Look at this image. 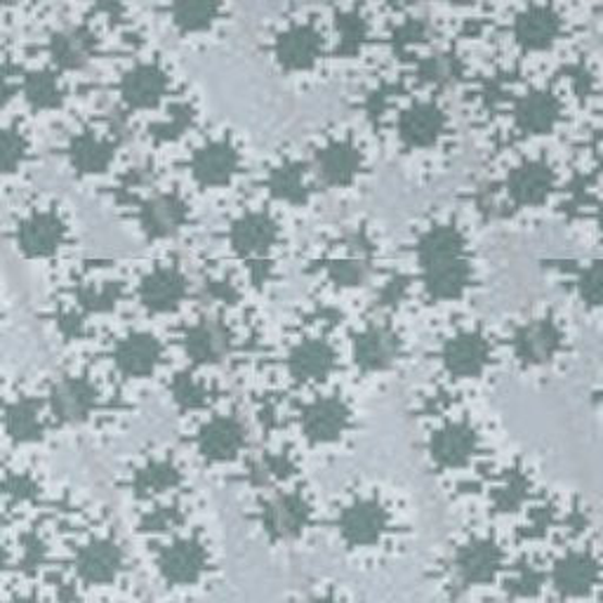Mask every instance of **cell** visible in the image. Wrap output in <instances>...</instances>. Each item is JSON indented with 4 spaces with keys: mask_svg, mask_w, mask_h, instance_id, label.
Listing matches in <instances>:
<instances>
[{
    "mask_svg": "<svg viewBox=\"0 0 603 603\" xmlns=\"http://www.w3.org/2000/svg\"><path fill=\"white\" fill-rule=\"evenodd\" d=\"M269 189L281 200H291V204H299L307 198V184L297 165L283 163L269 175Z\"/></svg>",
    "mask_w": 603,
    "mask_h": 603,
    "instance_id": "obj_20",
    "label": "cell"
},
{
    "mask_svg": "<svg viewBox=\"0 0 603 603\" xmlns=\"http://www.w3.org/2000/svg\"><path fill=\"white\" fill-rule=\"evenodd\" d=\"M479 356H481V344L477 337H459L451 347V361H455V366L477 364Z\"/></svg>",
    "mask_w": 603,
    "mask_h": 603,
    "instance_id": "obj_26",
    "label": "cell"
},
{
    "mask_svg": "<svg viewBox=\"0 0 603 603\" xmlns=\"http://www.w3.org/2000/svg\"><path fill=\"white\" fill-rule=\"evenodd\" d=\"M194 177L206 186L226 184L238 170V153L226 141H212L194 156Z\"/></svg>",
    "mask_w": 603,
    "mask_h": 603,
    "instance_id": "obj_8",
    "label": "cell"
},
{
    "mask_svg": "<svg viewBox=\"0 0 603 603\" xmlns=\"http://www.w3.org/2000/svg\"><path fill=\"white\" fill-rule=\"evenodd\" d=\"M573 283H576L578 302H584V307L590 309H603V260L584 262L573 276Z\"/></svg>",
    "mask_w": 603,
    "mask_h": 603,
    "instance_id": "obj_19",
    "label": "cell"
},
{
    "mask_svg": "<svg viewBox=\"0 0 603 603\" xmlns=\"http://www.w3.org/2000/svg\"><path fill=\"white\" fill-rule=\"evenodd\" d=\"M186 218H189V210H186L184 200L170 194L151 198L139 212L141 226H145V232L153 238L177 236Z\"/></svg>",
    "mask_w": 603,
    "mask_h": 603,
    "instance_id": "obj_5",
    "label": "cell"
},
{
    "mask_svg": "<svg viewBox=\"0 0 603 603\" xmlns=\"http://www.w3.org/2000/svg\"><path fill=\"white\" fill-rule=\"evenodd\" d=\"M554 192V170L547 163L530 161L509 177V198L521 208L542 206Z\"/></svg>",
    "mask_w": 603,
    "mask_h": 603,
    "instance_id": "obj_3",
    "label": "cell"
},
{
    "mask_svg": "<svg viewBox=\"0 0 603 603\" xmlns=\"http://www.w3.org/2000/svg\"><path fill=\"white\" fill-rule=\"evenodd\" d=\"M165 85H168V78L163 74V69L156 64H145V66H137L123 78L121 95L131 107L145 109L156 104L158 99L165 95Z\"/></svg>",
    "mask_w": 603,
    "mask_h": 603,
    "instance_id": "obj_12",
    "label": "cell"
},
{
    "mask_svg": "<svg viewBox=\"0 0 603 603\" xmlns=\"http://www.w3.org/2000/svg\"><path fill=\"white\" fill-rule=\"evenodd\" d=\"M446 133V116L436 107H413L398 123V135L413 149L432 147Z\"/></svg>",
    "mask_w": 603,
    "mask_h": 603,
    "instance_id": "obj_7",
    "label": "cell"
},
{
    "mask_svg": "<svg viewBox=\"0 0 603 603\" xmlns=\"http://www.w3.org/2000/svg\"><path fill=\"white\" fill-rule=\"evenodd\" d=\"M319 52L321 38L309 26H295L291 32H285L276 42L279 62L291 71L313 66L316 60H319Z\"/></svg>",
    "mask_w": 603,
    "mask_h": 603,
    "instance_id": "obj_10",
    "label": "cell"
},
{
    "mask_svg": "<svg viewBox=\"0 0 603 603\" xmlns=\"http://www.w3.org/2000/svg\"><path fill=\"white\" fill-rule=\"evenodd\" d=\"M153 356H156V344L145 337V335H137V337H131L127 342H123V347L119 352V358L125 370H145L153 364Z\"/></svg>",
    "mask_w": 603,
    "mask_h": 603,
    "instance_id": "obj_24",
    "label": "cell"
},
{
    "mask_svg": "<svg viewBox=\"0 0 603 603\" xmlns=\"http://www.w3.org/2000/svg\"><path fill=\"white\" fill-rule=\"evenodd\" d=\"M404 3H418V0H404Z\"/></svg>",
    "mask_w": 603,
    "mask_h": 603,
    "instance_id": "obj_30",
    "label": "cell"
},
{
    "mask_svg": "<svg viewBox=\"0 0 603 603\" xmlns=\"http://www.w3.org/2000/svg\"><path fill=\"white\" fill-rule=\"evenodd\" d=\"M24 93H26L28 102L40 109H50L54 104H60V99H62V93H60V88H57V83L50 74L28 76L24 81Z\"/></svg>",
    "mask_w": 603,
    "mask_h": 603,
    "instance_id": "obj_23",
    "label": "cell"
},
{
    "mask_svg": "<svg viewBox=\"0 0 603 603\" xmlns=\"http://www.w3.org/2000/svg\"><path fill=\"white\" fill-rule=\"evenodd\" d=\"M229 335L222 323L204 321L189 333V352L198 361H218L226 354Z\"/></svg>",
    "mask_w": 603,
    "mask_h": 603,
    "instance_id": "obj_16",
    "label": "cell"
},
{
    "mask_svg": "<svg viewBox=\"0 0 603 603\" xmlns=\"http://www.w3.org/2000/svg\"><path fill=\"white\" fill-rule=\"evenodd\" d=\"M316 168H319V175L328 186L344 189V186L354 184L358 172H361V153L349 141H333V145L321 149L319 158H316Z\"/></svg>",
    "mask_w": 603,
    "mask_h": 603,
    "instance_id": "obj_6",
    "label": "cell"
},
{
    "mask_svg": "<svg viewBox=\"0 0 603 603\" xmlns=\"http://www.w3.org/2000/svg\"><path fill=\"white\" fill-rule=\"evenodd\" d=\"M396 337L384 328H370L368 333L358 340V358L366 368H384L394 361L396 356Z\"/></svg>",
    "mask_w": 603,
    "mask_h": 603,
    "instance_id": "obj_17",
    "label": "cell"
},
{
    "mask_svg": "<svg viewBox=\"0 0 603 603\" xmlns=\"http://www.w3.org/2000/svg\"><path fill=\"white\" fill-rule=\"evenodd\" d=\"M514 34L519 46L526 50H547L562 38L564 22L552 8L536 5L519 14V20L514 24Z\"/></svg>",
    "mask_w": 603,
    "mask_h": 603,
    "instance_id": "obj_2",
    "label": "cell"
},
{
    "mask_svg": "<svg viewBox=\"0 0 603 603\" xmlns=\"http://www.w3.org/2000/svg\"><path fill=\"white\" fill-rule=\"evenodd\" d=\"M293 366L297 372H305V376H319V372L328 370L330 366V352L325 344H319V342L305 344V347L297 349Z\"/></svg>",
    "mask_w": 603,
    "mask_h": 603,
    "instance_id": "obj_25",
    "label": "cell"
},
{
    "mask_svg": "<svg viewBox=\"0 0 603 603\" xmlns=\"http://www.w3.org/2000/svg\"><path fill=\"white\" fill-rule=\"evenodd\" d=\"M111 145L95 135H83L71 145V163L81 172H99L111 161Z\"/></svg>",
    "mask_w": 603,
    "mask_h": 603,
    "instance_id": "obj_18",
    "label": "cell"
},
{
    "mask_svg": "<svg viewBox=\"0 0 603 603\" xmlns=\"http://www.w3.org/2000/svg\"><path fill=\"white\" fill-rule=\"evenodd\" d=\"M88 406H90V392L83 382L69 380L54 390V408L60 410V415L66 420L81 418V415H85V410H88Z\"/></svg>",
    "mask_w": 603,
    "mask_h": 603,
    "instance_id": "obj_21",
    "label": "cell"
},
{
    "mask_svg": "<svg viewBox=\"0 0 603 603\" xmlns=\"http://www.w3.org/2000/svg\"><path fill=\"white\" fill-rule=\"evenodd\" d=\"M420 262L427 291L436 299L463 295L469 283L465 241L455 229L439 226L420 243Z\"/></svg>",
    "mask_w": 603,
    "mask_h": 603,
    "instance_id": "obj_1",
    "label": "cell"
},
{
    "mask_svg": "<svg viewBox=\"0 0 603 603\" xmlns=\"http://www.w3.org/2000/svg\"><path fill=\"white\" fill-rule=\"evenodd\" d=\"M279 238L276 222L267 214H246L232 229L234 248L241 255H267Z\"/></svg>",
    "mask_w": 603,
    "mask_h": 603,
    "instance_id": "obj_11",
    "label": "cell"
},
{
    "mask_svg": "<svg viewBox=\"0 0 603 603\" xmlns=\"http://www.w3.org/2000/svg\"><path fill=\"white\" fill-rule=\"evenodd\" d=\"M24 151H26L24 139L17 133L8 131L5 133V172H8V175H10L14 165H20L24 161Z\"/></svg>",
    "mask_w": 603,
    "mask_h": 603,
    "instance_id": "obj_28",
    "label": "cell"
},
{
    "mask_svg": "<svg viewBox=\"0 0 603 603\" xmlns=\"http://www.w3.org/2000/svg\"><path fill=\"white\" fill-rule=\"evenodd\" d=\"M66 229L52 212H38L22 222L17 243L26 257H50L60 250Z\"/></svg>",
    "mask_w": 603,
    "mask_h": 603,
    "instance_id": "obj_4",
    "label": "cell"
},
{
    "mask_svg": "<svg viewBox=\"0 0 603 603\" xmlns=\"http://www.w3.org/2000/svg\"><path fill=\"white\" fill-rule=\"evenodd\" d=\"M558 116H562L558 99L547 93L528 95L519 104V109H516V123H519L521 131L528 135L550 133Z\"/></svg>",
    "mask_w": 603,
    "mask_h": 603,
    "instance_id": "obj_14",
    "label": "cell"
},
{
    "mask_svg": "<svg viewBox=\"0 0 603 603\" xmlns=\"http://www.w3.org/2000/svg\"><path fill=\"white\" fill-rule=\"evenodd\" d=\"M594 222H596L599 234L603 236V198L599 200V206H596V210H594Z\"/></svg>",
    "mask_w": 603,
    "mask_h": 603,
    "instance_id": "obj_29",
    "label": "cell"
},
{
    "mask_svg": "<svg viewBox=\"0 0 603 603\" xmlns=\"http://www.w3.org/2000/svg\"><path fill=\"white\" fill-rule=\"evenodd\" d=\"M556 344V325L550 319L528 323L521 333V349L530 358H544Z\"/></svg>",
    "mask_w": 603,
    "mask_h": 603,
    "instance_id": "obj_22",
    "label": "cell"
},
{
    "mask_svg": "<svg viewBox=\"0 0 603 603\" xmlns=\"http://www.w3.org/2000/svg\"><path fill=\"white\" fill-rule=\"evenodd\" d=\"M95 38L85 28H64L50 40V54L57 66L62 69H83L93 60Z\"/></svg>",
    "mask_w": 603,
    "mask_h": 603,
    "instance_id": "obj_13",
    "label": "cell"
},
{
    "mask_svg": "<svg viewBox=\"0 0 603 603\" xmlns=\"http://www.w3.org/2000/svg\"><path fill=\"white\" fill-rule=\"evenodd\" d=\"M186 295V281L175 269H156L139 285V297L153 311H170L180 307Z\"/></svg>",
    "mask_w": 603,
    "mask_h": 603,
    "instance_id": "obj_9",
    "label": "cell"
},
{
    "mask_svg": "<svg viewBox=\"0 0 603 603\" xmlns=\"http://www.w3.org/2000/svg\"><path fill=\"white\" fill-rule=\"evenodd\" d=\"M453 74H455L453 62L446 60V57H432V60L422 64V78L427 83L443 85L453 78Z\"/></svg>",
    "mask_w": 603,
    "mask_h": 603,
    "instance_id": "obj_27",
    "label": "cell"
},
{
    "mask_svg": "<svg viewBox=\"0 0 603 603\" xmlns=\"http://www.w3.org/2000/svg\"><path fill=\"white\" fill-rule=\"evenodd\" d=\"M220 3L218 0H172V20L177 28L186 34L206 32L218 20Z\"/></svg>",
    "mask_w": 603,
    "mask_h": 603,
    "instance_id": "obj_15",
    "label": "cell"
}]
</instances>
